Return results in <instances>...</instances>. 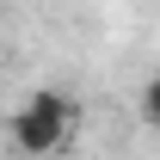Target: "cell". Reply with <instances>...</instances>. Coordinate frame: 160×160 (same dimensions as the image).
<instances>
[{
    "mask_svg": "<svg viewBox=\"0 0 160 160\" xmlns=\"http://www.w3.org/2000/svg\"><path fill=\"white\" fill-rule=\"evenodd\" d=\"M74 123H80V105L68 92H56V86H43L12 117V148L19 154H62V142L74 136Z\"/></svg>",
    "mask_w": 160,
    "mask_h": 160,
    "instance_id": "6da1fadb",
    "label": "cell"
},
{
    "mask_svg": "<svg viewBox=\"0 0 160 160\" xmlns=\"http://www.w3.org/2000/svg\"><path fill=\"white\" fill-rule=\"evenodd\" d=\"M142 117H148V129H160V74L142 86Z\"/></svg>",
    "mask_w": 160,
    "mask_h": 160,
    "instance_id": "7a4b0ae2",
    "label": "cell"
}]
</instances>
